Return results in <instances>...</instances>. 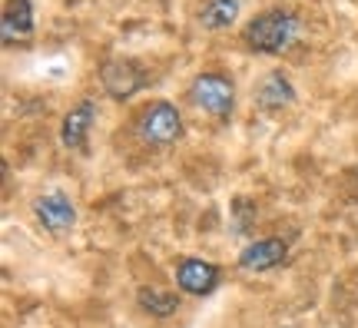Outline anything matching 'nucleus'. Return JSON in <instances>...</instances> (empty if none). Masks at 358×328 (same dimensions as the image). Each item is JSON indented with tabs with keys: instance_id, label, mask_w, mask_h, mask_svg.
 Listing matches in <instances>:
<instances>
[{
	"instance_id": "39448f33",
	"label": "nucleus",
	"mask_w": 358,
	"mask_h": 328,
	"mask_svg": "<svg viewBox=\"0 0 358 328\" xmlns=\"http://www.w3.org/2000/svg\"><path fill=\"white\" fill-rule=\"evenodd\" d=\"M34 215H37L40 226L47 229V232H53V236L66 232V229L77 222V209H73V202L66 199V192H60V190L37 196V199H34Z\"/></svg>"
},
{
	"instance_id": "f03ea898",
	"label": "nucleus",
	"mask_w": 358,
	"mask_h": 328,
	"mask_svg": "<svg viewBox=\"0 0 358 328\" xmlns=\"http://www.w3.org/2000/svg\"><path fill=\"white\" fill-rule=\"evenodd\" d=\"M136 133L146 146H169L182 136V116L169 100H156L143 106L140 120H136Z\"/></svg>"
},
{
	"instance_id": "6e6552de",
	"label": "nucleus",
	"mask_w": 358,
	"mask_h": 328,
	"mask_svg": "<svg viewBox=\"0 0 358 328\" xmlns=\"http://www.w3.org/2000/svg\"><path fill=\"white\" fill-rule=\"evenodd\" d=\"M292 100H295V90L282 70H272V73L262 76V83H259V90H256V103L266 113H279V110H285Z\"/></svg>"
},
{
	"instance_id": "f8f14e48",
	"label": "nucleus",
	"mask_w": 358,
	"mask_h": 328,
	"mask_svg": "<svg viewBox=\"0 0 358 328\" xmlns=\"http://www.w3.org/2000/svg\"><path fill=\"white\" fill-rule=\"evenodd\" d=\"M136 299H140L143 308H146L150 315H156V318H169L179 308V295H176V292L156 289V285H143V289L136 292Z\"/></svg>"
},
{
	"instance_id": "9d476101",
	"label": "nucleus",
	"mask_w": 358,
	"mask_h": 328,
	"mask_svg": "<svg viewBox=\"0 0 358 328\" xmlns=\"http://www.w3.org/2000/svg\"><path fill=\"white\" fill-rule=\"evenodd\" d=\"M34 37V7L30 0H10L3 10V43H27Z\"/></svg>"
},
{
	"instance_id": "0eeeda50",
	"label": "nucleus",
	"mask_w": 358,
	"mask_h": 328,
	"mask_svg": "<svg viewBox=\"0 0 358 328\" xmlns=\"http://www.w3.org/2000/svg\"><path fill=\"white\" fill-rule=\"evenodd\" d=\"M176 285L186 295H209L219 285V269L213 262H203V259H179Z\"/></svg>"
},
{
	"instance_id": "f257e3e1",
	"label": "nucleus",
	"mask_w": 358,
	"mask_h": 328,
	"mask_svg": "<svg viewBox=\"0 0 358 328\" xmlns=\"http://www.w3.org/2000/svg\"><path fill=\"white\" fill-rule=\"evenodd\" d=\"M302 37V24L292 10L285 7H272V10L256 13L243 30V40L249 50L268 53V57H279V53L292 50Z\"/></svg>"
},
{
	"instance_id": "1a4fd4ad",
	"label": "nucleus",
	"mask_w": 358,
	"mask_h": 328,
	"mask_svg": "<svg viewBox=\"0 0 358 328\" xmlns=\"http://www.w3.org/2000/svg\"><path fill=\"white\" fill-rule=\"evenodd\" d=\"M93 116H96V106L93 100H80L70 113L64 116V127H60V143L66 150H80L83 139H87L90 127H93Z\"/></svg>"
},
{
	"instance_id": "7ed1b4c3",
	"label": "nucleus",
	"mask_w": 358,
	"mask_h": 328,
	"mask_svg": "<svg viewBox=\"0 0 358 328\" xmlns=\"http://www.w3.org/2000/svg\"><path fill=\"white\" fill-rule=\"evenodd\" d=\"M189 97L203 113L226 120V116L232 113V103H236V87H232V80L226 73L209 70V73H199L196 80H192Z\"/></svg>"
},
{
	"instance_id": "423d86ee",
	"label": "nucleus",
	"mask_w": 358,
	"mask_h": 328,
	"mask_svg": "<svg viewBox=\"0 0 358 328\" xmlns=\"http://www.w3.org/2000/svg\"><path fill=\"white\" fill-rule=\"evenodd\" d=\"M285 255H289V242L285 239H275V236L272 239H256L239 252V269L243 272H268V269L285 262Z\"/></svg>"
},
{
	"instance_id": "9b49d317",
	"label": "nucleus",
	"mask_w": 358,
	"mask_h": 328,
	"mask_svg": "<svg viewBox=\"0 0 358 328\" xmlns=\"http://www.w3.org/2000/svg\"><path fill=\"white\" fill-rule=\"evenodd\" d=\"M243 13V0H206L199 7V24L206 30H226L239 20Z\"/></svg>"
},
{
	"instance_id": "20e7f679",
	"label": "nucleus",
	"mask_w": 358,
	"mask_h": 328,
	"mask_svg": "<svg viewBox=\"0 0 358 328\" xmlns=\"http://www.w3.org/2000/svg\"><path fill=\"white\" fill-rule=\"evenodd\" d=\"M103 90L113 97V100H129L133 93H140L146 87V73L133 60H106L100 70Z\"/></svg>"
}]
</instances>
